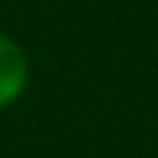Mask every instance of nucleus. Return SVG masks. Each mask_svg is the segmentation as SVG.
Instances as JSON below:
<instances>
[{"label":"nucleus","instance_id":"obj_1","mask_svg":"<svg viewBox=\"0 0 158 158\" xmlns=\"http://www.w3.org/2000/svg\"><path fill=\"white\" fill-rule=\"evenodd\" d=\"M29 84V58L16 39L0 32V110L16 103Z\"/></svg>","mask_w":158,"mask_h":158}]
</instances>
